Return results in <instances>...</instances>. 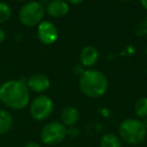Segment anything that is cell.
Returning <instances> with one entry per match:
<instances>
[{
	"label": "cell",
	"instance_id": "1",
	"mask_svg": "<svg viewBox=\"0 0 147 147\" xmlns=\"http://www.w3.org/2000/svg\"><path fill=\"white\" fill-rule=\"evenodd\" d=\"M0 102L7 108L19 111L30 102V91L23 80H6L0 85Z\"/></svg>",
	"mask_w": 147,
	"mask_h": 147
},
{
	"label": "cell",
	"instance_id": "2",
	"mask_svg": "<svg viewBox=\"0 0 147 147\" xmlns=\"http://www.w3.org/2000/svg\"><path fill=\"white\" fill-rule=\"evenodd\" d=\"M79 89L86 97L92 99L100 98L107 93L109 81L107 76L98 69H86L79 77Z\"/></svg>",
	"mask_w": 147,
	"mask_h": 147
},
{
	"label": "cell",
	"instance_id": "3",
	"mask_svg": "<svg viewBox=\"0 0 147 147\" xmlns=\"http://www.w3.org/2000/svg\"><path fill=\"white\" fill-rule=\"evenodd\" d=\"M118 136L127 145H140L146 139L147 126L143 120L136 117L126 118L122 120L118 127Z\"/></svg>",
	"mask_w": 147,
	"mask_h": 147
},
{
	"label": "cell",
	"instance_id": "4",
	"mask_svg": "<svg viewBox=\"0 0 147 147\" xmlns=\"http://www.w3.org/2000/svg\"><path fill=\"white\" fill-rule=\"evenodd\" d=\"M45 9L38 1H28L20 7L18 18L20 23L25 27H36L43 20Z\"/></svg>",
	"mask_w": 147,
	"mask_h": 147
},
{
	"label": "cell",
	"instance_id": "5",
	"mask_svg": "<svg viewBox=\"0 0 147 147\" xmlns=\"http://www.w3.org/2000/svg\"><path fill=\"white\" fill-rule=\"evenodd\" d=\"M68 128L61 121L47 122L39 132V139L43 145L55 146L61 144L68 137Z\"/></svg>",
	"mask_w": 147,
	"mask_h": 147
},
{
	"label": "cell",
	"instance_id": "6",
	"mask_svg": "<svg viewBox=\"0 0 147 147\" xmlns=\"http://www.w3.org/2000/svg\"><path fill=\"white\" fill-rule=\"evenodd\" d=\"M55 109L53 101L49 95L39 94L29 102L28 110L31 118L36 121H44L51 116Z\"/></svg>",
	"mask_w": 147,
	"mask_h": 147
},
{
	"label": "cell",
	"instance_id": "7",
	"mask_svg": "<svg viewBox=\"0 0 147 147\" xmlns=\"http://www.w3.org/2000/svg\"><path fill=\"white\" fill-rule=\"evenodd\" d=\"M37 37L44 45H51L57 42L59 38V31L53 23L49 20H42L37 25Z\"/></svg>",
	"mask_w": 147,
	"mask_h": 147
},
{
	"label": "cell",
	"instance_id": "8",
	"mask_svg": "<svg viewBox=\"0 0 147 147\" xmlns=\"http://www.w3.org/2000/svg\"><path fill=\"white\" fill-rule=\"evenodd\" d=\"M29 91L34 93L43 94L51 87V79L49 76L43 73H36L28 77L27 81L25 82Z\"/></svg>",
	"mask_w": 147,
	"mask_h": 147
},
{
	"label": "cell",
	"instance_id": "9",
	"mask_svg": "<svg viewBox=\"0 0 147 147\" xmlns=\"http://www.w3.org/2000/svg\"><path fill=\"white\" fill-rule=\"evenodd\" d=\"M99 60V51L97 50L96 47L85 46L80 52V62L81 65L85 69H91L97 64Z\"/></svg>",
	"mask_w": 147,
	"mask_h": 147
},
{
	"label": "cell",
	"instance_id": "10",
	"mask_svg": "<svg viewBox=\"0 0 147 147\" xmlns=\"http://www.w3.org/2000/svg\"><path fill=\"white\" fill-rule=\"evenodd\" d=\"M45 11L51 17L61 18L70 11V5L66 0H51L46 4Z\"/></svg>",
	"mask_w": 147,
	"mask_h": 147
},
{
	"label": "cell",
	"instance_id": "11",
	"mask_svg": "<svg viewBox=\"0 0 147 147\" xmlns=\"http://www.w3.org/2000/svg\"><path fill=\"white\" fill-rule=\"evenodd\" d=\"M80 119V111L73 105H68L63 108L61 112V122L67 128L74 127Z\"/></svg>",
	"mask_w": 147,
	"mask_h": 147
},
{
	"label": "cell",
	"instance_id": "12",
	"mask_svg": "<svg viewBox=\"0 0 147 147\" xmlns=\"http://www.w3.org/2000/svg\"><path fill=\"white\" fill-rule=\"evenodd\" d=\"M14 119L12 114L8 110L0 108V135L8 133L12 129Z\"/></svg>",
	"mask_w": 147,
	"mask_h": 147
},
{
	"label": "cell",
	"instance_id": "13",
	"mask_svg": "<svg viewBox=\"0 0 147 147\" xmlns=\"http://www.w3.org/2000/svg\"><path fill=\"white\" fill-rule=\"evenodd\" d=\"M99 147H122V141L117 134L107 132L101 137Z\"/></svg>",
	"mask_w": 147,
	"mask_h": 147
},
{
	"label": "cell",
	"instance_id": "14",
	"mask_svg": "<svg viewBox=\"0 0 147 147\" xmlns=\"http://www.w3.org/2000/svg\"><path fill=\"white\" fill-rule=\"evenodd\" d=\"M134 113L136 118L140 120L147 119V97L142 96L139 97L134 103Z\"/></svg>",
	"mask_w": 147,
	"mask_h": 147
},
{
	"label": "cell",
	"instance_id": "15",
	"mask_svg": "<svg viewBox=\"0 0 147 147\" xmlns=\"http://www.w3.org/2000/svg\"><path fill=\"white\" fill-rule=\"evenodd\" d=\"M11 8L6 2L0 1V24H4L11 17Z\"/></svg>",
	"mask_w": 147,
	"mask_h": 147
},
{
	"label": "cell",
	"instance_id": "16",
	"mask_svg": "<svg viewBox=\"0 0 147 147\" xmlns=\"http://www.w3.org/2000/svg\"><path fill=\"white\" fill-rule=\"evenodd\" d=\"M134 33H135L136 36H138V37L147 36V16L144 17L141 21H139V23L136 25Z\"/></svg>",
	"mask_w": 147,
	"mask_h": 147
},
{
	"label": "cell",
	"instance_id": "17",
	"mask_svg": "<svg viewBox=\"0 0 147 147\" xmlns=\"http://www.w3.org/2000/svg\"><path fill=\"white\" fill-rule=\"evenodd\" d=\"M79 133H80V131H79V128H77L76 126L68 128V131H67L68 137L76 138V137H78V136H79Z\"/></svg>",
	"mask_w": 147,
	"mask_h": 147
},
{
	"label": "cell",
	"instance_id": "18",
	"mask_svg": "<svg viewBox=\"0 0 147 147\" xmlns=\"http://www.w3.org/2000/svg\"><path fill=\"white\" fill-rule=\"evenodd\" d=\"M85 68L83 67L82 65H81V64H79V65H76L74 67V73L76 74V75H78L79 77H80L81 75H82L83 73H84V71H85Z\"/></svg>",
	"mask_w": 147,
	"mask_h": 147
},
{
	"label": "cell",
	"instance_id": "19",
	"mask_svg": "<svg viewBox=\"0 0 147 147\" xmlns=\"http://www.w3.org/2000/svg\"><path fill=\"white\" fill-rule=\"evenodd\" d=\"M23 147H41L40 144L38 142H36V141H29L25 144Z\"/></svg>",
	"mask_w": 147,
	"mask_h": 147
},
{
	"label": "cell",
	"instance_id": "20",
	"mask_svg": "<svg viewBox=\"0 0 147 147\" xmlns=\"http://www.w3.org/2000/svg\"><path fill=\"white\" fill-rule=\"evenodd\" d=\"M6 39V33L2 28H0V43H2Z\"/></svg>",
	"mask_w": 147,
	"mask_h": 147
},
{
	"label": "cell",
	"instance_id": "21",
	"mask_svg": "<svg viewBox=\"0 0 147 147\" xmlns=\"http://www.w3.org/2000/svg\"><path fill=\"white\" fill-rule=\"evenodd\" d=\"M66 1L70 4H73V5H79V4L83 3L85 0H66Z\"/></svg>",
	"mask_w": 147,
	"mask_h": 147
},
{
	"label": "cell",
	"instance_id": "22",
	"mask_svg": "<svg viewBox=\"0 0 147 147\" xmlns=\"http://www.w3.org/2000/svg\"><path fill=\"white\" fill-rule=\"evenodd\" d=\"M140 3H141L142 7L147 11V0H140Z\"/></svg>",
	"mask_w": 147,
	"mask_h": 147
},
{
	"label": "cell",
	"instance_id": "23",
	"mask_svg": "<svg viewBox=\"0 0 147 147\" xmlns=\"http://www.w3.org/2000/svg\"><path fill=\"white\" fill-rule=\"evenodd\" d=\"M14 1H17V2H23V1H27V0H14Z\"/></svg>",
	"mask_w": 147,
	"mask_h": 147
},
{
	"label": "cell",
	"instance_id": "24",
	"mask_svg": "<svg viewBox=\"0 0 147 147\" xmlns=\"http://www.w3.org/2000/svg\"><path fill=\"white\" fill-rule=\"evenodd\" d=\"M121 1H123V2H130V1H132V0H121Z\"/></svg>",
	"mask_w": 147,
	"mask_h": 147
},
{
	"label": "cell",
	"instance_id": "25",
	"mask_svg": "<svg viewBox=\"0 0 147 147\" xmlns=\"http://www.w3.org/2000/svg\"><path fill=\"white\" fill-rule=\"evenodd\" d=\"M63 147H69V146H63Z\"/></svg>",
	"mask_w": 147,
	"mask_h": 147
}]
</instances>
